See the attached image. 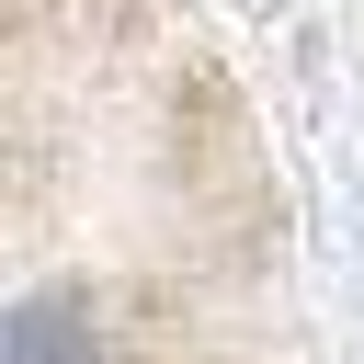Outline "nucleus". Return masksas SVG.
<instances>
[{"label": "nucleus", "mask_w": 364, "mask_h": 364, "mask_svg": "<svg viewBox=\"0 0 364 364\" xmlns=\"http://www.w3.org/2000/svg\"><path fill=\"white\" fill-rule=\"evenodd\" d=\"M0 364H102V330H91V307L68 284H34V296H11Z\"/></svg>", "instance_id": "f257e3e1"}]
</instances>
